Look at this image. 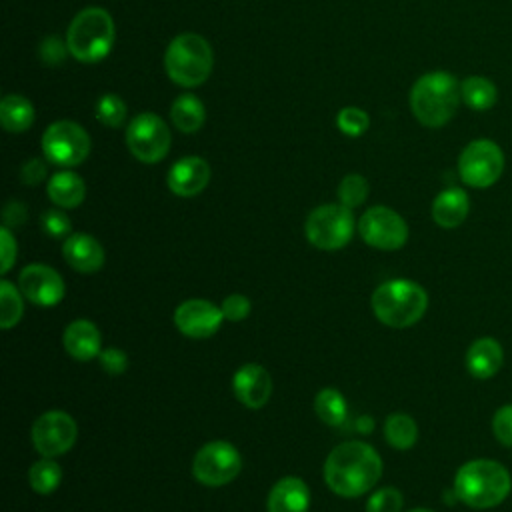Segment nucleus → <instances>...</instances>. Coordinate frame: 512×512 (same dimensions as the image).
Returning a JSON list of instances; mask_svg holds the SVG:
<instances>
[{
	"mask_svg": "<svg viewBox=\"0 0 512 512\" xmlns=\"http://www.w3.org/2000/svg\"><path fill=\"white\" fill-rule=\"evenodd\" d=\"M306 238L320 250L344 248L354 232L352 208L344 204H322L314 208L304 224Z\"/></svg>",
	"mask_w": 512,
	"mask_h": 512,
	"instance_id": "nucleus-7",
	"label": "nucleus"
},
{
	"mask_svg": "<svg viewBox=\"0 0 512 512\" xmlns=\"http://www.w3.org/2000/svg\"><path fill=\"white\" fill-rule=\"evenodd\" d=\"M42 152L48 162L72 168L88 158L90 136L80 124L72 120H58L44 130Z\"/></svg>",
	"mask_w": 512,
	"mask_h": 512,
	"instance_id": "nucleus-8",
	"label": "nucleus"
},
{
	"mask_svg": "<svg viewBox=\"0 0 512 512\" xmlns=\"http://www.w3.org/2000/svg\"><path fill=\"white\" fill-rule=\"evenodd\" d=\"M504 172V152L494 140L478 138L466 144L458 158L460 180L472 188H488Z\"/></svg>",
	"mask_w": 512,
	"mask_h": 512,
	"instance_id": "nucleus-9",
	"label": "nucleus"
},
{
	"mask_svg": "<svg viewBox=\"0 0 512 512\" xmlns=\"http://www.w3.org/2000/svg\"><path fill=\"white\" fill-rule=\"evenodd\" d=\"M232 390H234V396L246 408L258 410L270 400L272 378L264 366L250 362L236 370L232 380Z\"/></svg>",
	"mask_w": 512,
	"mask_h": 512,
	"instance_id": "nucleus-17",
	"label": "nucleus"
},
{
	"mask_svg": "<svg viewBox=\"0 0 512 512\" xmlns=\"http://www.w3.org/2000/svg\"><path fill=\"white\" fill-rule=\"evenodd\" d=\"M44 176H46V162L42 158H30L20 170V180L28 186L42 182Z\"/></svg>",
	"mask_w": 512,
	"mask_h": 512,
	"instance_id": "nucleus-40",
	"label": "nucleus"
},
{
	"mask_svg": "<svg viewBox=\"0 0 512 512\" xmlns=\"http://www.w3.org/2000/svg\"><path fill=\"white\" fill-rule=\"evenodd\" d=\"M318 418L328 426H340L346 420V400L336 388H322L314 398Z\"/></svg>",
	"mask_w": 512,
	"mask_h": 512,
	"instance_id": "nucleus-28",
	"label": "nucleus"
},
{
	"mask_svg": "<svg viewBox=\"0 0 512 512\" xmlns=\"http://www.w3.org/2000/svg\"><path fill=\"white\" fill-rule=\"evenodd\" d=\"M172 194L190 198L200 194L210 182V166L200 156H184L174 162L166 176Z\"/></svg>",
	"mask_w": 512,
	"mask_h": 512,
	"instance_id": "nucleus-16",
	"label": "nucleus"
},
{
	"mask_svg": "<svg viewBox=\"0 0 512 512\" xmlns=\"http://www.w3.org/2000/svg\"><path fill=\"white\" fill-rule=\"evenodd\" d=\"M114 20L108 10L90 6L80 10L66 32V44L78 62L94 64L108 56L114 46Z\"/></svg>",
	"mask_w": 512,
	"mask_h": 512,
	"instance_id": "nucleus-5",
	"label": "nucleus"
},
{
	"mask_svg": "<svg viewBox=\"0 0 512 512\" xmlns=\"http://www.w3.org/2000/svg\"><path fill=\"white\" fill-rule=\"evenodd\" d=\"M214 54L208 40L194 32L178 34L164 52V68L168 78L182 88L204 84L212 72Z\"/></svg>",
	"mask_w": 512,
	"mask_h": 512,
	"instance_id": "nucleus-6",
	"label": "nucleus"
},
{
	"mask_svg": "<svg viewBox=\"0 0 512 512\" xmlns=\"http://www.w3.org/2000/svg\"><path fill=\"white\" fill-rule=\"evenodd\" d=\"M336 126L340 128L342 134L356 138V136H362V134L368 130L370 118H368V114H366L362 108H358V106H346V108H342V110L338 112V116H336Z\"/></svg>",
	"mask_w": 512,
	"mask_h": 512,
	"instance_id": "nucleus-33",
	"label": "nucleus"
},
{
	"mask_svg": "<svg viewBox=\"0 0 512 512\" xmlns=\"http://www.w3.org/2000/svg\"><path fill=\"white\" fill-rule=\"evenodd\" d=\"M460 96L468 108L476 112H486L496 104L498 90L494 82L484 76H468L460 82Z\"/></svg>",
	"mask_w": 512,
	"mask_h": 512,
	"instance_id": "nucleus-26",
	"label": "nucleus"
},
{
	"mask_svg": "<svg viewBox=\"0 0 512 512\" xmlns=\"http://www.w3.org/2000/svg\"><path fill=\"white\" fill-rule=\"evenodd\" d=\"M402 494L394 486H386L376 490L366 504V512H400L402 508Z\"/></svg>",
	"mask_w": 512,
	"mask_h": 512,
	"instance_id": "nucleus-34",
	"label": "nucleus"
},
{
	"mask_svg": "<svg viewBox=\"0 0 512 512\" xmlns=\"http://www.w3.org/2000/svg\"><path fill=\"white\" fill-rule=\"evenodd\" d=\"M410 512H432V510H428V508H414V510H410Z\"/></svg>",
	"mask_w": 512,
	"mask_h": 512,
	"instance_id": "nucleus-43",
	"label": "nucleus"
},
{
	"mask_svg": "<svg viewBox=\"0 0 512 512\" xmlns=\"http://www.w3.org/2000/svg\"><path fill=\"white\" fill-rule=\"evenodd\" d=\"M22 296L38 306H54L64 298L62 276L46 264H28L18 276Z\"/></svg>",
	"mask_w": 512,
	"mask_h": 512,
	"instance_id": "nucleus-14",
	"label": "nucleus"
},
{
	"mask_svg": "<svg viewBox=\"0 0 512 512\" xmlns=\"http://www.w3.org/2000/svg\"><path fill=\"white\" fill-rule=\"evenodd\" d=\"M370 304L382 324L390 328H408L424 316L428 294L412 280L394 278L374 290Z\"/></svg>",
	"mask_w": 512,
	"mask_h": 512,
	"instance_id": "nucleus-4",
	"label": "nucleus"
},
{
	"mask_svg": "<svg viewBox=\"0 0 512 512\" xmlns=\"http://www.w3.org/2000/svg\"><path fill=\"white\" fill-rule=\"evenodd\" d=\"M470 212L468 194L462 188H446L432 202V218L442 228L460 226Z\"/></svg>",
	"mask_w": 512,
	"mask_h": 512,
	"instance_id": "nucleus-22",
	"label": "nucleus"
},
{
	"mask_svg": "<svg viewBox=\"0 0 512 512\" xmlns=\"http://www.w3.org/2000/svg\"><path fill=\"white\" fill-rule=\"evenodd\" d=\"M62 480V468L52 458H42L34 462L28 470V482L38 494H52Z\"/></svg>",
	"mask_w": 512,
	"mask_h": 512,
	"instance_id": "nucleus-29",
	"label": "nucleus"
},
{
	"mask_svg": "<svg viewBox=\"0 0 512 512\" xmlns=\"http://www.w3.org/2000/svg\"><path fill=\"white\" fill-rule=\"evenodd\" d=\"M250 300L244 294H230L224 298V302L220 304V310L224 314L226 320L230 322H240L250 314Z\"/></svg>",
	"mask_w": 512,
	"mask_h": 512,
	"instance_id": "nucleus-38",
	"label": "nucleus"
},
{
	"mask_svg": "<svg viewBox=\"0 0 512 512\" xmlns=\"http://www.w3.org/2000/svg\"><path fill=\"white\" fill-rule=\"evenodd\" d=\"M382 474L378 452L360 440L342 442L328 454L324 462V480L328 488L344 498L366 494Z\"/></svg>",
	"mask_w": 512,
	"mask_h": 512,
	"instance_id": "nucleus-1",
	"label": "nucleus"
},
{
	"mask_svg": "<svg viewBox=\"0 0 512 512\" xmlns=\"http://www.w3.org/2000/svg\"><path fill=\"white\" fill-rule=\"evenodd\" d=\"M62 344L72 358L88 362L100 354V332L90 320H74L66 326Z\"/></svg>",
	"mask_w": 512,
	"mask_h": 512,
	"instance_id": "nucleus-21",
	"label": "nucleus"
},
{
	"mask_svg": "<svg viewBox=\"0 0 512 512\" xmlns=\"http://www.w3.org/2000/svg\"><path fill=\"white\" fill-rule=\"evenodd\" d=\"M362 240L378 250H398L408 240V226L404 218L388 206L368 208L358 222Z\"/></svg>",
	"mask_w": 512,
	"mask_h": 512,
	"instance_id": "nucleus-12",
	"label": "nucleus"
},
{
	"mask_svg": "<svg viewBox=\"0 0 512 512\" xmlns=\"http://www.w3.org/2000/svg\"><path fill=\"white\" fill-rule=\"evenodd\" d=\"M222 310L208 300L192 298L174 310L176 328L188 338H208L222 324Z\"/></svg>",
	"mask_w": 512,
	"mask_h": 512,
	"instance_id": "nucleus-15",
	"label": "nucleus"
},
{
	"mask_svg": "<svg viewBox=\"0 0 512 512\" xmlns=\"http://www.w3.org/2000/svg\"><path fill=\"white\" fill-rule=\"evenodd\" d=\"M460 100L458 80L444 70L422 74L410 90V110L426 128H440L450 122Z\"/></svg>",
	"mask_w": 512,
	"mask_h": 512,
	"instance_id": "nucleus-2",
	"label": "nucleus"
},
{
	"mask_svg": "<svg viewBox=\"0 0 512 512\" xmlns=\"http://www.w3.org/2000/svg\"><path fill=\"white\" fill-rule=\"evenodd\" d=\"M170 120L176 130L184 134H194L202 128L206 120V108L200 98L192 94H180L170 106Z\"/></svg>",
	"mask_w": 512,
	"mask_h": 512,
	"instance_id": "nucleus-24",
	"label": "nucleus"
},
{
	"mask_svg": "<svg viewBox=\"0 0 512 512\" xmlns=\"http://www.w3.org/2000/svg\"><path fill=\"white\" fill-rule=\"evenodd\" d=\"M366 196H368V182L364 176L348 174L342 178V182L338 186L340 204H344L348 208H356V206L364 204Z\"/></svg>",
	"mask_w": 512,
	"mask_h": 512,
	"instance_id": "nucleus-32",
	"label": "nucleus"
},
{
	"mask_svg": "<svg viewBox=\"0 0 512 512\" xmlns=\"http://www.w3.org/2000/svg\"><path fill=\"white\" fill-rule=\"evenodd\" d=\"M512 488L508 470L496 460H470L454 476V494L470 508H494L506 500Z\"/></svg>",
	"mask_w": 512,
	"mask_h": 512,
	"instance_id": "nucleus-3",
	"label": "nucleus"
},
{
	"mask_svg": "<svg viewBox=\"0 0 512 512\" xmlns=\"http://www.w3.org/2000/svg\"><path fill=\"white\" fill-rule=\"evenodd\" d=\"M384 436L390 446L398 450H408L418 440V426L408 414H392L386 418Z\"/></svg>",
	"mask_w": 512,
	"mask_h": 512,
	"instance_id": "nucleus-27",
	"label": "nucleus"
},
{
	"mask_svg": "<svg viewBox=\"0 0 512 512\" xmlns=\"http://www.w3.org/2000/svg\"><path fill=\"white\" fill-rule=\"evenodd\" d=\"M504 364V350L494 338H478L466 352V368L474 378L486 380L498 374Z\"/></svg>",
	"mask_w": 512,
	"mask_h": 512,
	"instance_id": "nucleus-20",
	"label": "nucleus"
},
{
	"mask_svg": "<svg viewBox=\"0 0 512 512\" xmlns=\"http://www.w3.org/2000/svg\"><path fill=\"white\" fill-rule=\"evenodd\" d=\"M126 104L118 94H102L96 102V118L108 128H120L126 122Z\"/></svg>",
	"mask_w": 512,
	"mask_h": 512,
	"instance_id": "nucleus-31",
	"label": "nucleus"
},
{
	"mask_svg": "<svg viewBox=\"0 0 512 512\" xmlns=\"http://www.w3.org/2000/svg\"><path fill=\"white\" fill-rule=\"evenodd\" d=\"M240 468V452L226 440L204 444L192 462V474L204 486H224L238 476Z\"/></svg>",
	"mask_w": 512,
	"mask_h": 512,
	"instance_id": "nucleus-11",
	"label": "nucleus"
},
{
	"mask_svg": "<svg viewBox=\"0 0 512 512\" xmlns=\"http://www.w3.org/2000/svg\"><path fill=\"white\" fill-rule=\"evenodd\" d=\"M62 256L70 264V268H74L76 272H84V274L96 272L104 264L102 244L96 238H92L90 234H84V232L70 234L64 240Z\"/></svg>",
	"mask_w": 512,
	"mask_h": 512,
	"instance_id": "nucleus-18",
	"label": "nucleus"
},
{
	"mask_svg": "<svg viewBox=\"0 0 512 512\" xmlns=\"http://www.w3.org/2000/svg\"><path fill=\"white\" fill-rule=\"evenodd\" d=\"M0 122L6 132H26L34 122V106L20 94H8L0 102Z\"/></svg>",
	"mask_w": 512,
	"mask_h": 512,
	"instance_id": "nucleus-25",
	"label": "nucleus"
},
{
	"mask_svg": "<svg viewBox=\"0 0 512 512\" xmlns=\"http://www.w3.org/2000/svg\"><path fill=\"white\" fill-rule=\"evenodd\" d=\"M40 224H42V230L48 236H52V238H68L70 230H72L70 218L64 212H60V210H46V212H42Z\"/></svg>",
	"mask_w": 512,
	"mask_h": 512,
	"instance_id": "nucleus-35",
	"label": "nucleus"
},
{
	"mask_svg": "<svg viewBox=\"0 0 512 512\" xmlns=\"http://www.w3.org/2000/svg\"><path fill=\"white\" fill-rule=\"evenodd\" d=\"M78 436L74 418L62 410L44 412L32 426V444L46 458L68 452Z\"/></svg>",
	"mask_w": 512,
	"mask_h": 512,
	"instance_id": "nucleus-13",
	"label": "nucleus"
},
{
	"mask_svg": "<svg viewBox=\"0 0 512 512\" xmlns=\"http://www.w3.org/2000/svg\"><path fill=\"white\" fill-rule=\"evenodd\" d=\"M46 194L60 208H76L86 196V186L76 172L60 170L48 180Z\"/></svg>",
	"mask_w": 512,
	"mask_h": 512,
	"instance_id": "nucleus-23",
	"label": "nucleus"
},
{
	"mask_svg": "<svg viewBox=\"0 0 512 512\" xmlns=\"http://www.w3.org/2000/svg\"><path fill=\"white\" fill-rule=\"evenodd\" d=\"M0 244H2V266H0V272L6 274L12 268V262L16 258V240H14L12 232L6 226L0 230Z\"/></svg>",
	"mask_w": 512,
	"mask_h": 512,
	"instance_id": "nucleus-41",
	"label": "nucleus"
},
{
	"mask_svg": "<svg viewBox=\"0 0 512 512\" xmlns=\"http://www.w3.org/2000/svg\"><path fill=\"white\" fill-rule=\"evenodd\" d=\"M22 292L8 280L0 282V326L4 330L12 328L24 312V304H22Z\"/></svg>",
	"mask_w": 512,
	"mask_h": 512,
	"instance_id": "nucleus-30",
	"label": "nucleus"
},
{
	"mask_svg": "<svg viewBox=\"0 0 512 512\" xmlns=\"http://www.w3.org/2000/svg\"><path fill=\"white\" fill-rule=\"evenodd\" d=\"M26 218V208L20 202H8L4 208V222L6 224H22Z\"/></svg>",
	"mask_w": 512,
	"mask_h": 512,
	"instance_id": "nucleus-42",
	"label": "nucleus"
},
{
	"mask_svg": "<svg viewBox=\"0 0 512 512\" xmlns=\"http://www.w3.org/2000/svg\"><path fill=\"white\" fill-rule=\"evenodd\" d=\"M170 142L172 134L168 124L152 112L134 116L126 128V146L130 154L144 164L160 162L168 154Z\"/></svg>",
	"mask_w": 512,
	"mask_h": 512,
	"instance_id": "nucleus-10",
	"label": "nucleus"
},
{
	"mask_svg": "<svg viewBox=\"0 0 512 512\" xmlns=\"http://www.w3.org/2000/svg\"><path fill=\"white\" fill-rule=\"evenodd\" d=\"M100 366L104 368V372H108L110 376H118L128 368V356L118 350V348H106L98 354Z\"/></svg>",
	"mask_w": 512,
	"mask_h": 512,
	"instance_id": "nucleus-39",
	"label": "nucleus"
},
{
	"mask_svg": "<svg viewBox=\"0 0 512 512\" xmlns=\"http://www.w3.org/2000/svg\"><path fill=\"white\" fill-rule=\"evenodd\" d=\"M492 430L500 444L512 448V404L500 406L492 418Z\"/></svg>",
	"mask_w": 512,
	"mask_h": 512,
	"instance_id": "nucleus-37",
	"label": "nucleus"
},
{
	"mask_svg": "<svg viewBox=\"0 0 512 512\" xmlns=\"http://www.w3.org/2000/svg\"><path fill=\"white\" fill-rule=\"evenodd\" d=\"M38 52H40V60H42L46 66H58V64L64 62L66 52H70V50H68V44H66L62 38H58V36H48V38L42 40Z\"/></svg>",
	"mask_w": 512,
	"mask_h": 512,
	"instance_id": "nucleus-36",
	"label": "nucleus"
},
{
	"mask_svg": "<svg viewBox=\"0 0 512 512\" xmlns=\"http://www.w3.org/2000/svg\"><path fill=\"white\" fill-rule=\"evenodd\" d=\"M310 492L304 480L296 476H286L278 480L266 500L268 512H308Z\"/></svg>",
	"mask_w": 512,
	"mask_h": 512,
	"instance_id": "nucleus-19",
	"label": "nucleus"
}]
</instances>
